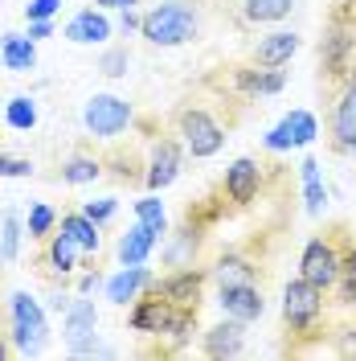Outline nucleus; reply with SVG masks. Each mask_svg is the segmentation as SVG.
<instances>
[{"instance_id":"obj_38","label":"nucleus","mask_w":356,"mask_h":361,"mask_svg":"<svg viewBox=\"0 0 356 361\" xmlns=\"http://www.w3.org/2000/svg\"><path fill=\"white\" fill-rule=\"evenodd\" d=\"M82 214H87V218H94V222L103 226L107 218H115V197H103V202H87V205H82Z\"/></svg>"},{"instance_id":"obj_1","label":"nucleus","mask_w":356,"mask_h":361,"mask_svg":"<svg viewBox=\"0 0 356 361\" xmlns=\"http://www.w3.org/2000/svg\"><path fill=\"white\" fill-rule=\"evenodd\" d=\"M139 29H144V37L152 45H164V49L184 45L197 37V8L184 4V0H164L152 13H144Z\"/></svg>"},{"instance_id":"obj_3","label":"nucleus","mask_w":356,"mask_h":361,"mask_svg":"<svg viewBox=\"0 0 356 361\" xmlns=\"http://www.w3.org/2000/svg\"><path fill=\"white\" fill-rule=\"evenodd\" d=\"M180 135H184L189 152H193L197 160L217 157V152H222V144H225L222 123H217L209 111H201V107H184V111H180Z\"/></svg>"},{"instance_id":"obj_42","label":"nucleus","mask_w":356,"mask_h":361,"mask_svg":"<svg viewBox=\"0 0 356 361\" xmlns=\"http://www.w3.org/2000/svg\"><path fill=\"white\" fill-rule=\"evenodd\" d=\"M94 4H103V8H135V0H94Z\"/></svg>"},{"instance_id":"obj_37","label":"nucleus","mask_w":356,"mask_h":361,"mask_svg":"<svg viewBox=\"0 0 356 361\" xmlns=\"http://www.w3.org/2000/svg\"><path fill=\"white\" fill-rule=\"evenodd\" d=\"M58 8H62V0H33V4H25V17L29 21H49Z\"/></svg>"},{"instance_id":"obj_12","label":"nucleus","mask_w":356,"mask_h":361,"mask_svg":"<svg viewBox=\"0 0 356 361\" xmlns=\"http://www.w3.org/2000/svg\"><path fill=\"white\" fill-rule=\"evenodd\" d=\"M201 283H205V275L193 271V267H184V271H177V275H168V279L152 283V292H160L172 308H197Z\"/></svg>"},{"instance_id":"obj_28","label":"nucleus","mask_w":356,"mask_h":361,"mask_svg":"<svg viewBox=\"0 0 356 361\" xmlns=\"http://www.w3.org/2000/svg\"><path fill=\"white\" fill-rule=\"evenodd\" d=\"M336 300H340V304H356V250H348V255H344V263H340Z\"/></svg>"},{"instance_id":"obj_13","label":"nucleus","mask_w":356,"mask_h":361,"mask_svg":"<svg viewBox=\"0 0 356 361\" xmlns=\"http://www.w3.org/2000/svg\"><path fill=\"white\" fill-rule=\"evenodd\" d=\"M242 349H246V320L225 316L222 324H213L205 333V353L209 357H238Z\"/></svg>"},{"instance_id":"obj_22","label":"nucleus","mask_w":356,"mask_h":361,"mask_svg":"<svg viewBox=\"0 0 356 361\" xmlns=\"http://www.w3.org/2000/svg\"><path fill=\"white\" fill-rule=\"evenodd\" d=\"M0 58H4V66H8V70H33V62H37V45H33V37L4 33Z\"/></svg>"},{"instance_id":"obj_43","label":"nucleus","mask_w":356,"mask_h":361,"mask_svg":"<svg viewBox=\"0 0 356 361\" xmlns=\"http://www.w3.org/2000/svg\"><path fill=\"white\" fill-rule=\"evenodd\" d=\"M0 357H8V345H4V341H0Z\"/></svg>"},{"instance_id":"obj_41","label":"nucleus","mask_w":356,"mask_h":361,"mask_svg":"<svg viewBox=\"0 0 356 361\" xmlns=\"http://www.w3.org/2000/svg\"><path fill=\"white\" fill-rule=\"evenodd\" d=\"M98 283H103V279H98V271H94V275H82V279H78V292L87 295V292H94Z\"/></svg>"},{"instance_id":"obj_39","label":"nucleus","mask_w":356,"mask_h":361,"mask_svg":"<svg viewBox=\"0 0 356 361\" xmlns=\"http://www.w3.org/2000/svg\"><path fill=\"white\" fill-rule=\"evenodd\" d=\"M33 164L29 160H13V157H0V177H29Z\"/></svg>"},{"instance_id":"obj_7","label":"nucleus","mask_w":356,"mask_h":361,"mask_svg":"<svg viewBox=\"0 0 356 361\" xmlns=\"http://www.w3.org/2000/svg\"><path fill=\"white\" fill-rule=\"evenodd\" d=\"M340 263H344V255L328 243V238H312L307 247H303V259H299V275L303 279H312L315 288H336V279H340Z\"/></svg>"},{"instance_id":"obj_21","label":"nucleus","mask_w":356,"mask_h":361,"mask_svg":"<svg viewBox=\"0 0 356 361\" xmlns=\"http://www.w3.org/2000/svg\"><path fill=\"white\" fill-rule=\"evenodd\" d=\"M283 87H287L283 70H238V90H246V94H279Z\"/></svg>"},{"instance_id":"obj_34","label":"nucleus","mask_w":356,"mask_h":361,"mask_svg":"<svg viewBox=\"0 0 356 361\" xmlns=\"http://www.w3.org/2000/svg\"><path fill=\"white\" fill-rule=\"evenodd\" d=\"M127 62H132V54H127V49H107V54H103V62H98V70H103L107 78H123V74H127Z\"/></svg>"},{"instance_id":"obj_17","label":"nucleus","mask_w":356,"mask_h":361,"mask_svg":"<svg viewBox=\"0 0 356 361\" xmlns=\"http://www.w3.org/2000/svg\"><path fill=\"white\" fill-rule=\"evenodd\" d=\"M66 37L78 42V45H103L111 37V21H107L103 13H94V8H82V13L66 25Z\"/></svg>"},{"instance_id":"obj_29","label":"nucleus","mask_w":356,"mask_h":361,"mask_svg":"<svg viewBox=\"0 0 356 361\" xmlns=\"http://www.w3.org/2000/svg\"><path fill=\"white\" fill-rule=\"evenodd\" d=\"M197 247H201V234H197V230H180V238L168 247V255H164V259H168L172 267H189V259L197 255Z\"/></svg>"},{"instance_id":"obj_36","label":"nucleus","mask_w":356,"mask_h":361,"mask_svg":"<svg viewBox=\"0 0 356 361\" xmlns=\"http://www.w3.org/2000/svg\"><path fill=\"white\" fill-rule=\"evenodd\" d=\"M70 353L74 357H115V349L103 345L98 337H87V341H78V345H70Z\"/></svg>"},{"instance_id":"obj_9","label":"nucleus","mask_w":356,"mask_h":361,"mask_svg":"<svg viewBox=\"0 0 356 361\" xmlns=\"http://www.w3.org/2000/svg\"><path fill=\"white\" fill-rule=\"evenodd\" d=\"M217 304H222L225 316H234V320H258V316L267 312V300L262 292L254 288V283H222V295H217Z\"/></svg>"},{"instance_id":"obj_40","label":"nucleus","mask_w":356,"mask_h":361,"mask_svg":"<svg viewBox=\"0 0 356 361\" xmlns=\"http://www.w3.org/2000/svg\"><path fill=\"white\" fill-rule=\"evenodd\" d=\"M49 33H53L49 21H29V37H33V42H42V37H49Z\"/></svg>"},{"instance_id":"obj_2","label":"nucleus","mask_w":356,"mask_h":361,"mask_svg":"<svg viewBox=\"0 0 356 361\" xmlns=\"http://www.w3.org/2000/svg\"><path fill=\"white\" fill-rule=\"evenodd\" d=\"M356 54V17L352 13H332V21L324 29V42H319V62H324V74H348V62Z\"/></svg>"},{"instance_id":"obj_6","label":"nucleus","mask_w":356,"mask_h":361,"mask_svg":"<svg viewBox=\"0 0 356 361\" xmlns=\"http://www.w3.org/2000/svg\"><path fill=\"white\" fill-rule=\"evenodd\" d=\"M45 312L42 304L33 300L29 292H17L13 295V337H17V349L21 353H37L45 345Z\"/></svg>"},{"instance_id":"obj_4","label":"nucleus","mask_w":356,"mask_h":361,"mask_svg":"<svg viewBox=\"0 0 356 361\" xmlns=\"http://www.w3.org/2000/svg\"><path fill=\"white\" fill-rule=\"evenodd\" d=\"M324 312V288H315L312 279H291L283 288V320L291 329H312Z\"/></svg>"},{"instance_id":"obj_35","label":"nucleus","mask_w":356,"mask_h":361,"mask_svg":"<svg viewBox=\"0 0 356 361\" xmlns=\"http://www.w3.org/2000/svg\"><path fill=\"white\" fill-rule=\"evenodd\" d=\"M49 226H53V209L49 205H33L29 209V238H45Z\"/></svg>"},{"instance_id":"obj_30","label":"nucleus","mask_w":356,"mask_h":361,"mask_svg":"<svg viewBox=\"0 0 356 361\" xmlns=\"http://www.w3.org/2000/svg\"><path fill=\"white\" fill-rule=\"evenodd\" d=\"M98 173H103V164L94 157H74L62 169V180H70V185H87V180H98Z\"/></svg>"},{"instance_id":"obj_26","label":"nucleus","mask_w":356,"mask_h":361,"mask_svg":"<svg viewBox=\"0 0 356 361\" xmlns=\"http://www.w3.org/2000/svg\"><path fill=\"white\" fill-rule=\"evenodd\" d=\"M213 275H217V283H254V263L242 255H222Z\"/></svg>"},{"instance_id":"obj_25","label":"nucleus","mask_w":356,"mask_h":361,"mask_svg":"<svg viewBox=\"0 0 356 361\" xmlns=\"http://www.w3.org/2000/svg\"><path fill=\"white\" fill-rule=\"evenodd\" d=\"M303 197H307V214L319 218L324 214V202H328V189L319 180V160H303Z\"/></svg>"},{"instance_id":"obj_20","label":"nucleus","mask_w":356,"mask_h":361,"mask_svg":"<svg viewBox=\"0 0 356 361\" xmlns=\"http://www.w3.org/2000/svg\"><path fill=\"white\" fill-rule=\"evenodd\" d=\"M168 312H172V304L160 292H152V300H139V308L132 312V329L135 333H160L164 320H168Z\"/></svg>"},{"instance_id":"obj_44","label":"nucleus","mask_w":356,"mask_h":361,"mask_svg":"<svg viewBox=\"0 0 356 361\" xmlns=\"http://www.w3.org/2000/svg\"><path fill=\"white\" fill-rule=\"evenodd\" d=\"M348 82H356V70H352V74H348Z\"/></svg>"},{"instance_id":"obj_18","label":"nucleus","mask_w":356,"mask_h":361,"mask_svg":"<svg viewBox=\"0 0 356 361\" xmlns=\"http://www.w3.org/2000/svg\"><path fill=\"white\" fill-rule=\"evenodd\" d=\"M144 288H152V275H148V267H144V263H135V267H123L115 279H107V300H115V304H127V300H135Z\"/></svg>"},{"instance_id":"obj_33","label":"nucleus","mask_w":356,"mask_h":361,"mask_svg":"<svg viewBox=\"0 0 356 361\" xmlns=\"http://www.w3.org/2000/svg\"><path fill=\"white\" fill-rule=\"evenodd\" d=\"M135 218L144 226H152L156 234H164V226H168V218H164V205H160V197H144V202H135Z\"/></svg>"},{"instance_id":"obj_10","label":"nucleus","mask_w":356,"mask_h":361,"mask_svg":"<svg viewBox=\"0 0 356 361\" xmlns=\"http://www.w3.org/2000/svg\"><path fill=\"white\" fill-rule=\"evenodd\" d=\"M258 185H262V169L254 157H238L225 169V193L234 205H250L258 197Z\"/></svg>"},{"instance_id":"obj_16","label":"nucleus","mask_w":356,"mask_h":361,"mask_svg":"<svg viewBox=\"0 0 356 361\" xmlns=\"http://www.w3.org/2000/svg\"><path fill=\"white\" fill-rule=\"evenodd\" d=\"M160 234L152 230V226L135 222L123 238H119V259H123V267H135V263H148V255L156 250Z\"/></svg>"},{"instance_id":"obj_14","label":"nucleus","mask_w":356,"mask_h":361,"mask_svg":"<svg viewBox=\"0 0 356 361\" xmlns=\"http://www.w3.org/2000/svg\"><path fill=\"white\" fill-rule=\"evenodd\" d=\"M177 177H180V148H177V140H160L144 180H148V189H152V193H160V189H168Z\"/></svg>"},{"instance_id":"obj_19","label":"nucleus","mask_w":356,"mask_h":361,"mask_svg":"<svg viewBox=\"0 0 356 361\" xmlns=\"http://www.w3.org/2000/svg\"><path fill=\"white\" fill-rule=\"evenodd\" d=\"M94 329H98V312H94V304L90 300H74L66 308V341L70 345H78V341L94 337Z\"/></svg>"},{"instance_id":"obj_27","label":"nucleus","mask_w":356,"mask_h":361,"mask_svg":"<svg viewBox=\"0 0 356 361\" xmlns=\"http://www.w3.org/2000/svg\"><path fill=\"white\" fill-rule=\"evenodd\" d=\"M4 119H8V128H17V132H29V128L37 123V103H33V99H25V94H17V99H8V107H4Z\"/></svg>"},{"instance_id":"obj_24","label":"nucleus","mask_w":356,"mask_h":361,"mask_svg":"<svg viewBox=\"0 0 356 361\" xmlns=\"http://www.w3.org/2000/svg\"><path fill=\"white\" fill-rule=\"evenodd\" d=\"M62 234H70V238L78 243V250H98V222L87 218V214H70V218H62Z\"/></svg>"},{"instance_id":"obj_23","label":"nucleus","mask_w":356,"mask_h":361,"mask_svg":"<svg viewBox=\"0 0 356 361\" xmlns=\"http://www.w3.org/2000/svg\"><path fill=\"white\" fill-rule=\"evenodd\" d=\"M291 8H295V0H242V17L250 25H274L291 17Z\"/></svg>"},{"instance_id":"obj_8","label":"nucleus","mask_w":356,"mask_h":361,"mask_svg":"<svg viewBox=\"0 0 356 361\" xmlns=\"http://www.w3.org/2000/svg\"><path fill=\"white\" fill-rule=\"evenodd\" d=\"M315 135H319V123H315L312 111H291L283 115L274 128L267 132V144L270 152H287V148H303V144H312Z\"/></svg>"},{"instance_id":"obj_5","label":"nucleus","mask_w":356,"mask_h":361,"mask_svg":"<svg viewBox=\"0 0 356 361\" xmlns=\"http://www.w3.org/2000/svg\"><path fill=\"white\" fill-rule=\"evenodd\" d=\"M82 123H87L90 135L115 140V135L132 123V107H127L119 94H94V99L87 103V111H82Z\"/></svg>"},{"instance_id":"obj_32","label":"nucleus","mask_w":356,"mask_h":361,"mask_svg":"<svg viewBox=\"0 0 356 361\" xmlns=\"http://www.w3.org/2000/svg\"><path fill=\"white\" fill-rule=\"evenodd\" d=\"M17 247H21V222L17 214H4V234H0V259L13 263L17 259Z\"/></svg>"},{"instance_id":"obj_31","label":"nucleus","mask_w":356,"mask_h":361,"mask_svg":"<svg viewBox=\"0 0 356 361\" xmlns=\"http://www.w3.org/2000/svg\"><path fill=\"white\" fill-rule=\"evenodd\" d=\"M74 259H78V243L70 234H58L49 243V263H53V271H74Z\"/></svg>"},{"instance_id":"obj_11","label":"nucleus","mask_w":356,"mask_h":361,"mask_svg":"<svg viewBox=\"0 0 356 361\" xmlns=\"http://www.w3.org/2000/svg\"><path fill=\"white\" fill-rule=\"evenodd\" d=\"M332 148L336 152H356V82L340 90L332 111Z\"/></svg>"},{"instance_id":"obj_15","label":"nucleus","mask_w":356,"mask_h":361,"mask_svg":"<svg viewBox=\"0 0 356 361\" xmlns=\"http://www.w3.org/2000/svg\"><path fill=\"white\" fill-rule=\"evenodd\" d=\"M295 49H299V33H287V29H279V33H270L258 42L254 49V66L262 70H283L295 58Z\"/></svg>"}]
</instances>
